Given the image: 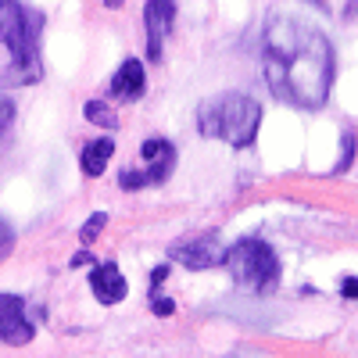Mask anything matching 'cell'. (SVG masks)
Segmentation results:
<instances>
[{"instance_id": "6da1fadb", "label": "cell", "mask_w": 358, "mask_h": 358, "mask_svg": "<svg viewBox=\"0 0 358 358\" xmlns=\"http://www.w3.org/2000/svg\"><path fill=\"white\" fill-rule=\"evenodd\" d=\"M262 76L268 90L290 108H322L337 76V54L315 25L273 18L262 43Z\"/></svg>"}, {"instance_id": "7a4b0ae2", "label": "cell", "mask_w": 358, "mask_h": 358, "mask_svg": "<svg viewBox=\"0 0 358 358\" xmlns=\"http://www.w3.org/2000/svg\"><path fill=\"white\" fill-rule=\"evenodd\" d=\"M40 29L43 15L25 11L18 0H0V43L11 50V65L0 76V86H29L43 76Z\"/></svg>"}, {"instance_id": "3957f363", "label": "cell", "mask_w": 358, "mask_h": 358, "mask_svg": "<svg viewBox=\"0 0 358 358\" xmlns=\"http://www.w3.org/2000/svg\"><path fill=\"white\" fill-rule=\"evenodd\" d=\"M262 126V104L248 94H215L197 108V129L208 140H222L236 151H244L258 140Z\"/></svg>"}, {"instance_id": "277c9868", "label": "cell", "mask_w": 358, "mask_h": 358, "mask_svg": "<svg viewBox=\"0 0 358 358\" xmlns=\"http://www.w3.org/2000/svg\"><path fill=\"white\" fill-rule=\"evenodd\" d=\"M222 265L229 268L236 287H244V290L273 294L280 287V258L258 236H241L236 244H229L222 251Z\"/></svg>"}, {"instance_id": "5b68a950", "label": "cell", "mask_w": 358, "mask_h": 358, "mask_svg": "<svg viewBox=\"0 0 358 358\" xmlns=\"http://www.w3.org/2000/svg\"><path fill=\"white\" fill-rule=\"evenodd\" d=\"M36 326L25 315V301L18 294H0V341L11 348H25L33 344Z\"/></svg>"}, {"instance_id": "8992f818", "label": "cell", "mask_w": 358, "mask_h": 358, "mask_svg": "<svg viewBox=\"0 0 358 358\" xmlns=\"http://www.w3.org/2000/svg\"><path fill=\"white\" fill-rule=\"evenodd\" d=\"M176 22V0H147L143 4V29H147V57L151 62H165L162 47L165 36Z\"/></svg>"}, {"instance_id": "52a82bcc", "label": "cell", "mask_w": 358, "mask_h": 358, "mask_svg": "<svg viewBox=\"0 0 358 358\" xmlns=\"http://www.w3.org/2000/svg\"><path fill=\"white\" fill-rule=\"evenodd\" d=\"M169 255L179 265H187V268H194V273H201V268L222 265V241H219V233H204V236H197V241L176 244Z\"/></svg>"}, {"instance_id": "ba28073f", "label": "cell", "mask_w": 358, "mask_h": 358, "mask_svg": "<svg viewBox=\"0 0 358 358\" xmlns=\"http://www.w3.org/2000/svg\"><path fill=\"white\" fill-rule=\"evenodd\" d=\"M90 290H94V297L101 305H118V301H126L129 283L115 262H97L90 268Z\"/></svg>"}, {"instance_id": "9c48e42d", "label": "cell", "mask_w": 358, "mask_h": 358, "mask_svg": "<svg viewBox=\"0 0 358 358\" xmlns=\"http://www.w3.org/2000/svg\"><path fill=\"white\" fill-rule=\"evenodd\" d=\"M140 158L147 162V165H143L147 183L155 187V183H165V179L172 176V169H176V147H172L169 140H162V136H151V140H143Z\"/></svg>"}, {"instance_id": "30bf717a", "label": "cell", "mask_w": 358, "mask_h": 358, "mask_svg": "<svg viewBox=\"0 0 358 358\" xmlns=\"http://www.w3.org/2000/svg\"><path fill=\"white\" fill-rule=\"evenodd\" d=\"M143 90H147V72H143V65L136 62V57H126V62L118 65V72L111 76L108 94L118 97V101H140Z\"/></svg>"}, {"instance_id": "8fae6325", "label": "cell", "mask_w": 358, "mask_h": 358, "mask_svg": "<svg viewBox=\"0 0 358 358\" xmlns=\"http://www.w3.org/2000/svg\"><path fill=\"white\" fill-rule=\"evenodd\" d=\"M111 155H115V140H111V136L90 140V143L83 147V151H79V165H83V172H86L90 179H97V176L108 169Z\"/></svg>"}, {"instance_id": "7c38bea8", "label": "cell", "mask_w": 358, "mask_h": 358, "mask_svg": "<svg viewBox=\"0 0 358 358\" xmlns=\"http://www.w3.org/2000/svg\"><path fill=\"white\" fill-rule=\"evenodd\" d=\"M83 115L90 126H101V129H118V115L104 104V101H86L83 104Z\"/></svg>"}, {"instance_id": "4fadbf2b", "label": "cell", "mask_w": 358, "mask_h": 358, "mask_svg": "<svg viewBox=\"0 0 358 358\" xmlns=\"http://www.w3.org/2000/svg\"><path fill=\"white\" fill-rule=\"evenodd\" d=\"M104 226H108V212H94V215L79 226V241H83V244H94Z\"/></svg>"}, {"instance_id": "5bb4252c", "label": "cell", "mask_w": 358, "mask_h": 358, "mask_svg": "<svg viewBox=\"0 0 358 358\" xmlns=\"http://www.w3.org/2000/svg\"><path fill=\"white\" fill-rule=\"evenodd\" d=\"M118 187H122V190H143L151 183H147L143 169H122V172H118Z\"/></svg>"}, {"instance_id": "9a60e30c", "label": "cell", "mask_w": 358, "mask_h": 358, "mask_svg": "<svg viewBox=\"0 0 358 358\" xmlns=\"http://www.w3.org/2000/svg\"><path fill=\"white\" fill-rule=\"evenodd\" d=\"M11 122H15V101L0 94V140H4V133L11 129Z\"/></svg>"}, {"instance_id": "2e32d148", "label": "cell", "mask_w": 358, "mask_h": 358, "mask_svg": "<svg viewBox=\"0 0 358 358\" xmlns=\"http://www.w3.org/2000/svg\"><path fill=\"white\" fill-rule=\"evenodd\" d=\"M151 312L155 315H172L176 312V301H172V297H165L162 290H151Z\"/></svg>"}, {"instance_id": "e0dca14e", "label": "cell", "mask_w": 358, "mask_h": 358, "mask_svg": "<svg viewBox=\"0 0 358 358\" xmlns=\"http://www.w3.org/2000/svg\"><path fill=\"white\" fill-rule=\"evenodd\" d=\"M11 248H15V229H11L8 219H0V258H4Z\"/></svg>"}, {"instance_id": "ac0fdd59", "label": "cell", "mask_w": 358, "mask_h": 358, "mask_svg": "<svg viewBox=\"0 0 358 358\" xmlns=\"http://www.w3.org/2000/svg\"><path fill=\"white\" fill-rule=\"evenodd\" d=\"M351 155H355V136L348 133V136H344V158L337 162V169H334V172H344V169L351 165Z\"/></svg>"}, {"instance_id": "d6986e66", "label": "cell", "mask_w": 358, "mask_h": 358, "mask_svg": "<svg viewBox=\"0 0 358 358\" xmlns=\"http://www.w3.org/2000/svg\"><path fill=\"white\" fill-rule=\"evenodd\" d=\"M165 280H169V265H155L151 268V290H162Z\"/></svg>"}, {"instance_id": "ffe728a7", "label": "cell", "mask_w": 358, "mask_h": 358, "mask_svg": "<svg viewBox=\"0 0 358 358\" xmlns=\"http://www.w3.org/2000/svg\"><path fill=\"white\" fill-rule=\"evenodd\" d=\"M341 294L348 297V301H355V297H358V280L355 276H344L341 280Z\"/></svg>"}, {"instance_id": "44dd1931", "label": "cell", "mask_w": 358, "mask_h": 358, "mask_svg": "<svg viewBox=\"0 0 358 358\" xmlns=\"http://www.w3.org/2000/svg\"><path fill=\"white\" fill-rule=\"evenodd\" d=\"M69 265H72V268H79V265H94V255H90V251H76V255L69 258Z\"/></svg>"}, {"instance_id": "7402d4cb", "label": "cell", "mask_w": 358, "mask_h": 358, "mask_svg": "<svg viewBox=\"0 0 358 358\" xmlns=\"http://www.w3.org/2000/svg\"><path fill=\"white\" fill-rule=\"evenodd\" d=\"M104 4H108V8H122V0H104Z\"/></svg>"}]
</instances>
